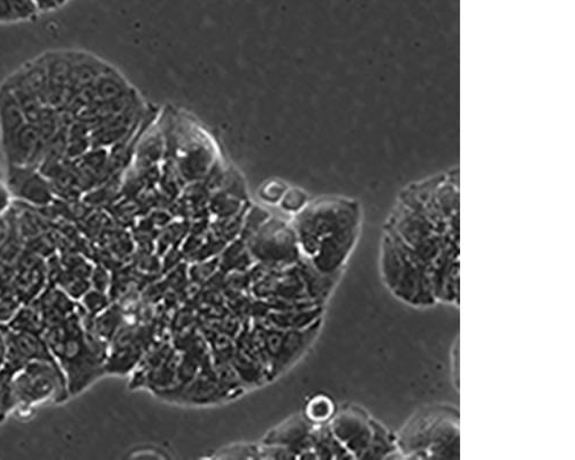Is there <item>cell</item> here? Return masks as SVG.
<instances>
[{"mask_svg":"<svg viewBox=\"0 0 575 460\" xmlns=\"http://www.w3.org/2000/svg\"><path fill=\"white\" fill-rule=\"evenodd\" d=\"M384 234L399 240L428 269L436 297H457L459 168L404 186Z\"/></svg>","mask_w":575,"mask_h":460,"instance_id":"cell-1","label":"cell"},{"mask_svg":"<svg viewBox=\"0 0 575 460\" xmlns=\"http://www.w3.org/2000/svg\"><path fill=\"white\" fill-rule=\"evenodd\" d=\"M292 226L306 259L329 276L343 266L357 242L362 207L354 198L320 197L296 213Z\"/></svg>","mask_w":575,"mask_h":460,"instance_id":"cell-2","label":"cell"},{"mask_svg":"<svg viewBox=\"0 0 575 460\" xmlns=\"http://www.w3.org/2000/svg\"><path fill=\"white\" fill-rule=\"evenodd\" d=\"M43 338L64 373L69 396L78 395L101 378L105 370L103 341L76 311L64 321L47 327Z\"/></svg>","mask_w":575,"mask_h":460,"instance_id":"cell-3","label":"cell"},{"mask_svg":"<svg viewBox=\"0 0 575 460\" xmlns=\"http://www.w3.org/2000/svg\"><path fill=\"white\" fill-rule=\"evenodd\" d=\"M459 418L450 408L425 410L404 427L399 440L403 457H457Z\"/></svg>","mask_w":575,"mask_h":460,"instance_id":"cell-4","label":"cell"},{"mask_svg":"<svg viewBox=\"0 0 575 460\" xmlns=\"http://www.w3.org/2000/svg\"><path fill=\"white\" fill-rule=\"evenodd\" d=\"M382 269L386 282L396 296L413 305H429L436 300L428 269L412 252L384 234Z\"/></svg>","mask_w":575,"mask_h":460,"instance_id":"cell-5","label":"cell"},{"mask_svg":"<svg viewBox=\"0 0 575 460\" xmlns=\"http://www.w3.org/2000/svg\"><path fill=\"white\" fill-rule=\"evenodd\" d=\"M13 391L16 409H31L55 401L63 403L69 393L64 373L56 362L34 360L15 373Z\"/></svg>","mask_w":575,"mask_h":460,"instance_id":"cell-6","label":"cell"},{"mask_svg":"<svg viewBox=\"0 0 575 460\" xmlns=\"http://www.w3.org/2000/svg\"><path fill=\"white\" fill-rule=\"evenodd\" d=\"M328 426L334 437L351 458H371V453H375V458L380 457L376 447L378 443L383 446L384 442H391L387 435L378 428L375 421H371L366 413L354 406L335 412Z\"/></svg>","mask_w":575,"mask_h":460,"instance_id":"cell-7","label":"cell"},{"mask_svg":"<svg viewBox=\"0 0 575 460\" xmlns=\"http://www.w3.org/2000/svg\"><path fill=\"white\" fill-rule=\"evenodd\" d=\"M0 331L5 343V364L16 372L34 360L56 362L43 334L11 329H0Z\"/></svg>","mask_w":575,"mask_h":460,"instance_id":"cell-8","label":"cell"},{"mask_svg":"<svg viewBox=\"0 0 575 460\" xmlns=\"http://www.w3.org/2000/svg\"><path fill=\"white\" fill-rule=\"evenodd\" d=\"M6 185L13 198L35 206H48L55 197L47 177L28 165H11Z\"/></svg>","mask_w":575,"mask_h":460,"instance_id":"cell-9","label":"cell"},{"mask_svg":"<svg viewBox=\"0 0 575 460\" xmlns=\"http://www.w3.org/2000/svg\"><path fill=\"white\" fill-rule=\"evenodd\" d=\"M27 122L22 106L12 90H0V135H2L4 149L7 148V145Z\"/></svg>","mask_w":575,"mask_h":460,"instance_id":"cell-10","label":"cell"},{"mask_svg":"<svg viewBox=\"0 0 575 460\" xmlns=\"http://www.w3.org/2000/svg\"><path fill=\"white\" fill-rule=\"evenodd\" d=\"M334 414V401L328 396L316 395L305 406V418L314 426L328 424Z\"/></svg>","mask_w":575,"mask_h":460,"instance_id":"cell-11","label":"cell"},{"mask_svg":"<svg viewBox=\"0 0 575 460\" xmlns=\"http://www.w3.org/2000/svg\"><path fill=\"white\" fill-rule=\"evenodd\" d=\"M82 311L91 317H96L103 311L106 310L107 298L104 293L99 290H88L84 296L80 298Z\"/></svg>","mask_w":575,"mask_h":460,"instance_id":"cell-12","label":"cell"},{"mask_svg":"<svg viewBox=\"0 0 575 460\" xmlns=\"http://www.w3.org/2000/svg\"><path fill=\"white\" fill-rule=\"evenodd\" d=\"M214 458L223 459H262L260 446L254 445H235L223 447Z\"/></svg>","mask_w":575,"mask_h":460,"instance_id":"cell-13","label":"cell"},{"mask_svg":"<svg viewBox=\"0 0 575 460\" xmlns=\"http://www.w3.org/2000/svg\"><path fill=\"white\" fill-rule=\"evenodd\" d=\"M281 206L288 212L299 213L303 207L308 204V194L301 189H288L283 194Z\"/></svg>","mask_w":575,"mask_h":460,"instance_id":"cell-14","label":"cell"},{"mask_svg":"<svg viewBox=\"0 0 575 460\" xmlns=\"http://www.w3.org/2000/svg\"><path fill=\"white\" fill-rule=\"evenodd\" d=\"M285 192H287V186H285L283 184H281V182H271V184H268L266 185V186H265V188L262 190V194H262L264 201L274 204V203L283 200Z\"/></svg>","mask_w":575,"mask_h":460,"instance_id":"cell-15","label":"cell"},{"mask_svg":"<svg viewBox=\"0 0 575 460\" xmlns=\"http://www.w3.org/2000/svg\"><path fill=\"white\" fill-rule=\"evenodd\" d=\"M12 194L6 184L0 182V218H3L11 209Z\"/></svg>","mask_w":575,"mask_h":460,"instance_id":"cell-16","label":"cell"},{"mask_svg":"<svg viewBox=\"0 0 575 460\" xmlns=\"http://www.w3.org/2000/svg\"><path fill=\"white\" fill-rule=\"evenodd\" d=\"M16 20L18 18H16L11 0H0V23H10V21Z\"/></svg>","mask_w":575,"mask_h":460,"instance_id":"cell-17","label":"cell"}]
</instances>
